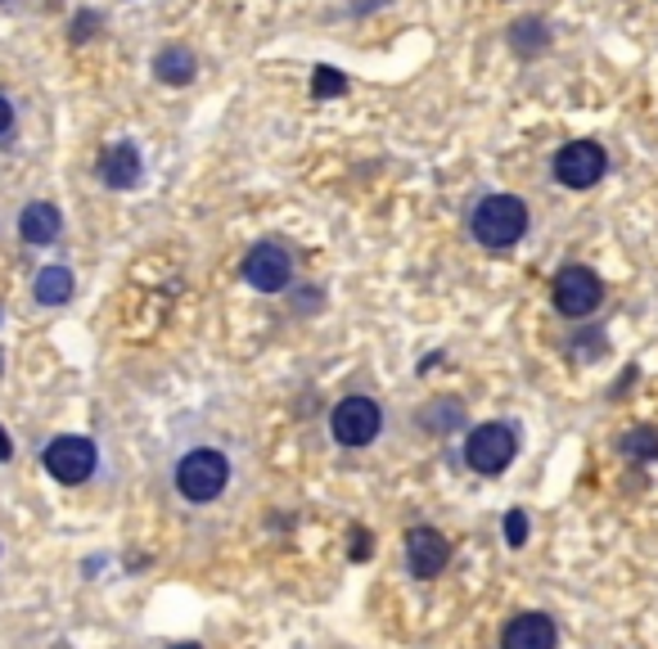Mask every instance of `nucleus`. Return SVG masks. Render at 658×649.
<instances>
[{"instance_id":"obj_1","label":"nucleus","mask_w":658,"mask_h":649,"mask_svg":"<svg viewBox=\"0 0 658 649\" xmlns=\"http://www.w3.org/2000/svg\"><path fill=\"white\" fill-rule=\"evenodd\" d=\"M469 231L483 248L501 253V248H515L528 235V204L515 195H487L469 217Z\"/></svg>"},{"instance_id":"obj_2","label":"nucleus","mask_w":658,"mask_h":649,"mask_svg":"<svg viewBox=\"0 0 658 649\" xmlns=\"http://www.w3.org/2000/svg\"><path fill=\"white\" fill-rule=\"evenodd\" d=\"M226 483H231V461L212 447H195L176 461V491L186 496L190 506L216 501V496L226 491Z\"/></svg>"},{"instance_id":"obj_3","label":"nucleus","mask_w":658,"mask_h":649,"mask_svg":"<svg viewBox=\"0 0 658 649\" xmlns=\"http://www.w3.org/2000/svg\"><path fill=\"white\" fill-rule=\"evenodd\" d=\"M515 451H519V433L509 429V425H479L469 438H465V461L469 470H479L487 478L505 474L509 461H515Z\"/></svg>"},{"instance_id":"obj_4","label":"nucleus","mask_w":658,"mask_h":649,"mask_svg":"<svg viewBox=\"0 0 658 649\" xmlns=\"http://www.w3.org/2000/svg\"><path fill=\"white\" fill-rule=\"evenodd\" d=\"M384 429V415H379V402L375 397H343L329 415V433H334L339 447H371Z\"/></svg>"},{"instance_id":"obj_5","label":"nucleus","mask_w":658,"mask_h":649,"mask_svg":"<svg viewBox=\"0 0 658 649\" xmlns=\"http://www.w3.org/2000/svg\"><path fill=\"white\" fill-rule=\"evenodd\" d=\"M551 293H555V308L568 321H581L604 302V280L591 271V266H564V271L555 276V285H551Z\"/></svg>"},{"instance_id":"obj_6","label":"nucleus","mask_w":658,"mask_h":649,"mask_svg":"<svg viewBox=\"0 0 658 649\" xmlns=\"http://www.w3.org/2000/svg\"><path fill=\"white\" fill-rule=\"evenodd\" d=\"M95 465H99V451H95L91 438L63 433V438H55V442L46 447V470H50L55 483L78 487V483H86V478L95 474Z\"/></svg>"},{"instance_id":"obj_7","label":"nucleus","mask_w":658,"mask_h":649,"mask_svg":"<svg viewBox=\"0 0 658 649\" xmlns=\"http://www.w3.org/2000/svg\"><path fill=\"white\" fill-rule=\"evenodd\" d=\"M609 172V154L596 140H573L555 154V181L568 189H591Z\"/></svg>"},{"instance_id":"obj_8","label":"nucleus","mask_w":658,"mask_h":649,"mask_svg":"<svg viewBox=\"0 0 658 649\" xmlns=\"http://www.w3.org/2000/svg\"><path fill=\"white\" fill-rule=\"evenodd\" d=\"M289 276H294V262H289V253H284L280 244L248 248V257H244V280L258 289V293H280V289H289Z\"/></svg>"},{"instance_id":"obj_9","label":"nucleus","mask_w":658,"mask_h":649,"mask_svg":"<svg viewBox=\"0 0 658 649\" xmlns=\"http://www.w3.org/2000/svg\"><path fill=\"white\" fill-rule=\"evenodd\" d=\"M407 564H411V578L428 582L451 564V542L437 528H411L407 532Z\"/></svg>"},{"instance_id":"obj_10","label":"nucleus","mask_w":658,"mask_h":649,"mask_svg":"<svg viewBox=\"0 0 658 649\" xmlns=\"http://www.w3.org/2000/svg\"><path fill=\"white\" fill-rule=\"evenodd\" d=\"M560 631L545 614H515L501 631V649H555Z\"/></svg>"},{"instance_id":"obj_11","label":"nucleus","mask_w":658,"mask_h":649,"mask_svg":"<svg viewBox=\"0 0 658 649\" xmlns=\"http://www.w3.org/2000/svg\"><path fill=\"white\" fill-rule=\"evenodd\" d=\"M95 172H99V181L108 185V189H131L136 181H140V149L136 144H108L104 154H99V163H95Z\"/></svg>"},{"instance_id":"obj_12","label":"nucleus","mask_w":658,"mask_h":649,"mask_svg":"<svg viewBox=\"0 0 658 649\" xmlns=\"http://www.w3.org/2000/svg\"><path fill=\"white\" fill-rule=\"evenodd\" d=\"M59 231H63V217H59L55 204H27V208L19 212V235H23V244H36V248L55 244Z\"/></svg>"},{"instance_id":"obj_13","label":"nucleus","mask_w":658,"mask_h":649,"mask_svg":"<svg viewBox=\"0 0 658 649\" xmlns=\"http://www.w3.org/2000/svg\"><path fill=\"white\" fill-rule=\"evenodd\" d=\"M154 72H158V82H167V86H190L195 72H199V59H195L190 46H167V50H158Z\"/></svg>"},{"instance_id":"obj_14","label":"nucleus","mask_w":658,"mask_h":649,"mask_svg":"<svg viewBox=\"0 0 658 649\" xmlns=\"http://www.w3.org/2000/svg\"><path fill=\"white\" fill-rule=\"evenodd\" d=\"M32 293H36L42 308H63V302L72 298V271L68 266H46V271H36Z\"/></svg>"},{"instance_id":"obj_15","label":"nucleus","mask_w":658,"mask_h":649,"mask_svg":"<svg viewBox=\"0 0 658 649\" xmlns=\"http://www.w3.org/2000/svg\"><path fill=\"white\" fill-rule=\"evenodd\" d=\"M623 455H627V461H654V455H658V429H649V425L627 429V438H623Z\"/></svg>"},{"instance_id":"obj_16","label":"nucleus","mask_w":658,"mask_h":649,"mask_svg":"<svg viewBox=\"0 0 658 649\" xmlns=\"http://www.w3.org/2000/svg\"><path fill=\"white\" fill-rule=\"evenodd\" d=\"M515 50H519V55L545 50V27H541L537 19H524V23H515Z\"/></svg>"},{"instance_id":"obj_17","label":"nucleus","mask_w":658,"mask_h":649,"mask_svg":"<svg viewBox=\"0 0 658 649\" xmlns=\"http://www.w3.org/2000/svg\"><path fill=\"white\" fill-rule=\"evenodd\" d=\"M348 91V78L339 68H316V78H312V95L329 100V95H343Z\"/></svg>"},{"instance_id":"obj_18","label":"nucleus","mask_w":658,"mask_h":649,"mask_svg":"<svg viewBox=\"0 0 658 649\" xmlns=\"http://www.w3.org/2000/svg\"><path fill=\"white\" fill-rule=\"evenodd\" d=\"M505 542L515 546V551L528 546V514H524V510H509V514H505Z\"/></svg>"},{"instance_id":"obj_19","label":"nucleus","mask_w":658,"mask_h":649,"mask_svg":"<svg viewBox=\"0 0 658 649\" xmlns=\"http://www.w3.org/2000/svg\"><path fill=\"white\" fill-rule=\"evenodd\" d=\"M456 419H460V406H437V410H424V415H420V425L443 429V425H456Z\"/></svg>"},{"instance_id":"obj_20","label":"nucleus","mask_w":658,"mask_h":649,"mask_svg":"<svg viewBox=\"0 0 658 649\" xmlns=\"http://www.w3.org/2000/svg\"><path fill=\"white\" fill-rule=\"evenodd\" d=\"M14 127V104L5 100V95H0V136H5Z\"/></svg>"},{"instance_id":"obj_21","label":"nucleus","mask_w":658,"mask_h":649,"mask_svg":"<svg viewBox=\"0 0 658 649\" xmlns=\"http://www.w3.org/2000/svg\"><path fill=\"white\" fill-rule=\"evenodd\" d=\"M91 27H95V19H91V14H82V19H78V27H72V36H78V42H86V32H91Z\"/></svg>"},{"instance_id":"obj_22","label":"nucleus","mask_w":658,"mask_h":649,"mask_svg":"<svg viewBox=\"0 0 658 649\" xmlns=\"http://www.w3.org/2000/svg\"><path fill=\"white\" fill-rule=\"evenodd\" d=\"M14 455V447H10V438H5V429H0V461H10Z\"/></svg>"},{"instance_id":"obj_23","label":"nucleus","mask_w":658,"mask_h":649,"mask_svg":"<svg viewBox=\"0 0 658 649\" xmlns=\"http://www.w3.org/2000/svg\"><path fill=\"white\" fill-rule=\"evenodd\" d=\"M176 649H199V645H176Z\"/></svg>"}]
</instances>
